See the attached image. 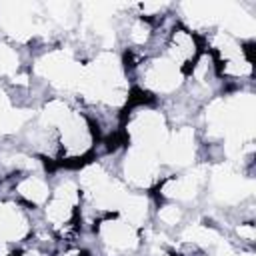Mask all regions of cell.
<instances>
[{
	"mask_svg": "<svg viewBox=\"0 0 256 256\" xmlns=\"http://www.w3.org/2000/svg\"><path fill=\"white\" fill-rule=\"evenodd\" d=\"M182 240L198 244V246H212L218 242V234L204 224H192L182 232Z\"/></svg>",
	"mask_w": 256,
	"mask_h": 256,
	"instance_id": "obj_12",
	"label": "cell"
},
{
	"mask_svg": "<svg viewBox=\"0 0 256 256\" xmlns=\"http://www.w3.org/2000/svg\"><path fill=\"white\" fill-rule=\"evenodd\" d=\"M204 174L206 170L204 168H198V170H192L190 174L186 176H180V178H170L166 180V184L162 186V192L168 196V198H176V200H190L192 196H196L202 180H204Z\"/></svg>",
	"mask_w": 256,
	"mask_h": 256,
	"instance_id": "obj_8",
	"label": "cell"
},
{
	"mask_svg": "<svg viewBox=\"0 0 256 256\" xmlns=\"http://www.w3.org/2000/svg\"><path fill=\"white\" fill-rule=\"evenodd\" d=\"M16 68H18L16 52L10 46L0 44V74H12Z\"/></svg>",
	"mask_w": 256,
	"mask_h": 256,
	"instance_id": "obj_13",
	"label": "cell"
},
{
	"mask_svg": "<svg viewBox=\"0 0 256 256\" xmlns=\"http://www.w3.org/2000/svg\"><path fill=\"white\" fill-rule=\"evenodd\" d=\"M78 186L72 182V180H64L58 184V188L52 192V198L46 206V218L60 226V224H66L72 216V210L74 206L78 204Z\"/></svg>",
	"mask_w": 256,
	"mask_h": 256,
	"instance_id": "obj_2",
	"label": "cell"
},
{
	"mask_svg": "<svg viewBox=\"0 0 256 256\" xmlns=\"http://www.w3.org/2000/svg\"><path fill=\"white\" fill-rule=\"evenodd\" d=\"M162 158L174 166H188L194 158V134L188 128L178 130L162 146Z\"/></svg>",
	"mask_w": 256,
	"mask_h": 256,
	"instance_id": "obj_6",
	"label": "cell"
},
{
	"mask_svg": "<svg viewBox=\"0 0 256 256\" xmlns=\"http://www.w3.org/2000/svg\"><path fill=\"white\" fill-rule=\"evenodd\" d=\"M158 216H160V220H162L164 224H168V226H174V224H178V222H180V218H182V210H180L178 206L170 204V206H164V208H160Z\"/></svg>",
	"mask_w": 256,
	"mask_h": 256,
	"instance_id": "obj_15",
	"label": "cell"
},
{
	"mask_svg": "<svg viewBox=\"0 0 256 256\" xmlns=\"http://www.w3.org/2000/svg\"><path fill=\"white\" fill-rule=\"evenodd\" d=\"M150 38V26L144 20H136L130 28V40L134 44H144Z\"/></svg>",
	"mask_w": 256,
	"mask_h": 256,
	"instance_id": "obj_14",
	"label": "cell"
},
{
	"mask_svg": "<svg viewBox=\"0 0 256 256\" xmlns=\"http://www.w3.org/2000/svg\"><path fill=\"white\" fill-rule=\"evenodd\" d=\"M120 210H122V218L128 224L140 226L148 216V200L138 194H126L124 202L120 204Z\"/></svg>",
	"mask_w": 256,
	"mask_h": 256,
	"instance_id": "obj_10",
	"label": "cell"
},
{
	"mask_svg": "<svg viewBox=\"0 0 256 256\" xmlns=\"http://www.w3.org/2000/svg\"><path fill=\"white\" fill-rule=\"evenodd\" d=\"M196 54V42L192 38L190 32L186 30H174L172 38H170V60L176 66H182L184 62L192 60V56Z\"/></svg>",
	"mask_w": 256,
	"mask_h": 256,
	"instance_id": "obj_9",
	"label": "cell"
},
{
	"mask_svg": "<svg viewBox=\"0 0 256 256\" xmlns=\"http://www.w3.org/2000/svg\"><path fill=\"white\" fill-rule=\"evenodd\" d=\"M18 194L34 204H40V202H46L48 196H50V190H48V184L38 178V176H26L18 186H16Z\"/></svg>",
	"mask_w": 256,
	"mask_h": 256,
	"instance_id": "obj_11",
	"label": "cell"
},
{
	"mask_svg": "<svg viewBox=\"0 0 256 256\" xmlns=\"http://www.w3.org/2000/svg\"><path fill=\"white\" fill-rule=\"evenodd\" d=\"M236 232H238L242 238H246V240H254V236H256V230H254L252 224H240Z\"/></svg>",
	"mask_w": 256,
	"mask_h": 256,
	"instance_id": "obj_16",
	"label": "cell"
},
{
	"mask_svg": "<svg viewBox=\"0 0 256 256\" xmlns=\"http://www.w3.org/2000/svg\"><path fill=\"white\" fill-rule=\"evenodd\" d=\"M28 222L18 206L0 202V240L12 242L26 234Z\"/></svg>",
	"mask_w": 256,
	"mask_h": 256,
	"instance_id": "obj_7",
	"label": "cell"
},
{
	"mask_svg": "<svg viewBox=\"0 0 256 256\" xmlns=\"http://www.w3.org/2000/svg\"><path fill=\"white\" fill-rule=\"evenodd\" d=\"M124 172L126 178L136 184V186H148L158 172V162L152 150L146 148H138L134 146L130 150V154L126 156V164H124Z\"/></svg>",
	"mask_w": 256,
	"mask_h": 256,
	"instance_id": "obj_3",
	"label": "cell"
},
{
	"mask_svg": "<svg viewBox=\"0 0 256 256\" xmlns=\"http://www.w3.org/2000/svg\"><path fill=\"white\" fill-rule=\"evenodd\" d=\"M60 130V142L68 156H82L92 142V134L84 122V118L76 112L70 114V118L58 126Z\"/></svg>",
	"mask_w": 256,
	"mask_h": 256,
	"instance_id": "obj_1",
	"label": "cell"
},
{
	"mask_svg": "<svg viewBox=\"0 0 256 256\" xmlns=\"http://www.w3.org/2000/svg\"><path fill=\"white\" fill-rule=\"evenodd\" d=\"M182 80L180 66H176L170 58L154 60L144 70V84L156 92H170Z\"/></svg>",
	"mask_w": 256,
	"mask_h": 256,
	"instance_id": "obj_4",
	"label": "cell"
},
{
	"mask_svg": "<svg viewBox=\"0 0 256 256\" xmlns=\"http://www.w3.org/2000/svg\"><path fill=\"white\" fill-rule=\"evenodd\" d=\"M100 236L104 244L112 250H132L138 244V234L132 224H128L124 218L104 220L100 224Z\"/></svg>",
	"mask_w": 256,
	"mask_h": 256,
	"instance_id": "obj_5",
	"label": "cell"
}]
</instances>
